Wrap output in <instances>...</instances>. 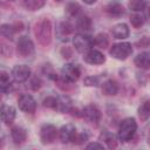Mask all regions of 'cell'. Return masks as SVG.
I'll use <instances>...</instances> for the list:
<instances>
[{"mask_svg":"<svg viewBox=\"0 0 150 150\" xmlns=\"http://www.w3.org/2000/svg\"><path fill=\"white\" fill-rule=\"evenodd\" d=\"M35 36L42 46H48L52 41V23L49 20L43 19L35 26Z\"/></svg>","mask_w":150,"mask_h":150,"instance_id":"obj_1","label":"cell"},{"mask_svg":"<svg viewBox=\"0 0 150 150\" xmlns=\"http://www.w3.org/2000/svg\"><path fill=\"white\" fill-rule=\"evenodd\" d=\"M136 130H137V123L135 118L132 117L124 118L118 127V138L122 142H128L135 136Z\"/></svg>","mask_w":150,"mask_h":150,"instance_id":"obj_2","label":"cell"},{"mask_svg":"<svg viewBox=\"0 0 150 150\" xmlns=\"http://www.w3.org/2000/svg\"><path fill=\"white\" fill-rule=\"evenodd\" d=\"M80 75H81V70L74 63H66L61 69L62 80L63 82H67V83H74L75 81L79 80Z\"/></svg>","mask_w":150,"mask_h":150,"instance_id":"obj_3","label":"cell"},{"mask_svg":"<svg viewBox=\"0 0 150 150\" xmlns=\"http://www.w3.org/2000/svg\"><path fill=\"white\" fill-rule=\"evenodd\" d=\"M132 53V47L129 42L115 43L110 48V55L117 60H125Z\"/></svg>","mask_w":150,"mask_h":150,"instance_id":"obj_4","label":"cell"},{"mask_svg":"<svg viewBox=\"0 0 150 150\" xmlns=\"http://www.w3.org/2000/svg\"><path fill=\"white\" fill-rule=\"evenodd\" d=\"M73 45L79 52H87L94 46V39L86 34H76L73 38Z\"/></svg>","mask_w":150,"mask_h":150,"instance_id":"obj_5","label":"cell"},{"mask_svg":"<svg viewBox=\"0 0 150 150\" xmlns=\"http://www.w3.org/2000/svg\"><path fill=\"white\" fill-rule=\"evenodd\" d=\"M16 49H18V54L22 57H28L30 55H33L34 53V43L33 41L27 38V36H21L18 40L16 43Z\"/></svg>","mask_w":150,"mask_h":150,"instance_id":"obj_6","label":"cell"},{"mask_svg":"<svg viewBox=\"0 0 150 150\" xmlns=\"http://www.w3.org/2000/svg\"><path fill=\"white\" fill-rule=\"evenodd\" d=\"M57 136V129L56 127L52 124H45L42 125L40 130V139L42 144H50L55 141Z\"/></svg>","mask_w":150,"mask_h":150,"instance_id":"obj_7","label":"cell"},{"mask_svg":"<svg viewBox=\"0 0 150 150\" xmlns=\"http://www.w3.org/2000/svg\"><path fill=\"white\" fill-rule=\"evenodd\" d=\"M12 76H13V79H14L15 82H19V83L25 82L30 76V69L26 64H18V66H15L13 68Z\"/></svg>","mask_w":150,"mask_h":150,"instance_id":"obj_8","label":"cell"},{"mask_svg":"<svg viewBox=\"0 0 150 150\" xmlns=\"http://www.w3.org/2000/svg\"><path fill=\"white\" fill-rule=\"evenodd\" d=\"M19 108L25 111V112H28V114H32L35 111L36 109V102L35 100L33 98V96L28 95V94H23L19 97Z\"/></svg>","mask_w":150,"mask_h":150,"instance_id":"obj_9","label":"cell"},{"mask_svg":"<svg viewBox=\"0 0 150 150\" xmlns=\"http://www.w3.org/2000/svg\"><path fill=\"white\" fill-rule=\"evenodd\" d=\"M82 116L91 123H97L101 120V111L100 109L94 104H88L82 110Z\"/></svg>","mask_w":150,"mask_h":150,"instance_id":"obj_10","label":"cell"},{"mask_svg":"<svg viewBox=\"0 0 150 150\" xmlns=\"http://www.w3.org/2000/svg\"><path fill=\"white\" fill-rule=\"evenodd\" d=\"M83 60H84L87 63H90V64H102V63H104L105 57H104V55H103L101 52L90 48V49L87 50V53L84 54Z\"/></svg>","mask_w":150,"mask_h":150,"instance_id":"obj_11","label":"cell"},{"mask_svg":"<svg viewBox=\"0 0 150 150\" xmlns=\"http://www.w3.org/2000/svg\"><path fill=\"white\" fill-rule=\"evenodd\" d=\"M15 115H16V111H15L14 107L7 105V104H4L0 107V118L4 123L11 124L14 121Z\"/></svg>","mask_w":150,"mask_h":150,"instance_id":"obj_12","label":"cell"},{"mask_svg":"<svg viewBox=\"0 0 150 150\" xmlns=\"http://www.w3.org/2000/svg\"><path fill=\"white\" fill-rule=\"evenodd\" d=\"M75 135H76V128L73 124H66L60 129V139L62 143L73 142Z\"/></svg>","mask_w":150,"mask_h":150,"instance_id":"obj_13","label":"cell"},{"mask_svg":"<svg viewBox=\"0 0 150 150\" xmlns=\"http://www.w3.org/2000/svg\"><path fill=\"white\" fill-rule=\"evenodd\" d=\"M70 109H71V100L68 96L61 95L56 98L55 110H57L60 112H69Z\"/></svg>","mask_w":150,"mask_h":150,"instance_id":"obj_14","label":"cell"},{"mask_svg":"<svg viewBox=\"0 0 150 150\" xmlns=\"http://www.w3.org/2000/svg\"><path fill=\"white\" fill-rule=\"evenodd\" d=\"M11 136H12V139L14 141V143L21 144V143H23L26 141L27 132L21 127H13L12 130H11Z\"/></svg>","mask_w":150,"mask_h":150,"instance_id":"obj_15","label":"cell"},{"mask_svg":"<svg viewBox=\"0 0 150 150\" xmlns=\"http://www.w3.org/2000/svg\"><path fill=\"white\" fill-rule=\"evenodd\" d=\"M111 33L115 39H125L129 35V28L125 23H117L112 27Z\"/></svg>","mask_w":150,"mask_h":150,"instance_id":"obj_16","label":"cell"},{"mask_svg":"<svg viewBox=\"0 0 150 150\" xmlns=\"http://www.w3.org/2000/svg\"><path fill=\"white\" fill-rule=\"evenodd\" d=\"M135 64L138 68L149 69V66H150V55H149V53L148 52H143V53L138 54L135 57Z\"/></svg>","mask_w":150,"mask_h":150,"instance_id":"obj_17","label":"cell"},{"mask_svg":"<svg viewBox=\"0 0 150 150\" xmlns=\"http://www.w3.org/2000/svg\"><path fill=\"white\" fill-rule=\"evenodd\" d=\"M117 91H118V86H117V83H116L115 81H112V80H108V81H105V82L102 84V93H103L104 95H109V96L116 95Z\"/></svg>","mask_w":150,"mask_h":150,"instance_id":"obj_18","label":"cell"},{"mask_svg":"<svg viewBox=\"0 0 150 150\" xmlns=\"http://www.w3.org/2000/svg\"><path fill=\"white\" fill-rule=\"evenodd\" d=\"M74 27L69 22H62L59 27V36L62 41H68V36L73 33Z\"/></svg>","mask_w":150,"mask_h":150,"instance_id":"obj_19","label":"cell"},{"mask_svg":"<svg viewBox=\"0 0 150 150\" xmlns=\"http://www.w3.org/2000/svg\"><path fill=\"white\" fill-rule=\"evenodd\" d=\"M100 139L103 141V142L108 145V148H110V149L116 148V145H117L116 139H115V136H114L110 131H107V130L102 131L101 135H100Z\"/></svg>","mask_w":150,"mask_h":150,"instance_id":"obj_20","label":"cell"},{"mask_svg":"<svg viewBox=\"0 0 150 150\" xmlns=\"http://www.w3.org/2000/svg\"><path fill=\"white\" fill-rule=\"evenodd\" d=\"M76 27L80 30H84V32L89 30L91 28V20H90V18L87 16V15L79 16V19L76 20Z\"/></svg>","mask_w":150,"mask_h":150,"instance_id":"obj_21","label":"cell"},{"mask_svg":"<svg viewBox=\"0 0 150 150\" xmlns=\"http://www.w3.org/2000/svg\"><path fill=\"white\" fill-rule=\"evenodd\" d=\"M107 12L112 16H121L124 14V8L121 4L114 2V4H110L107 6Z\"/></svg>","mask_w":150,"mask_h":150,"instance_id":"obj_22","label":"cell"},{"mask_svg":"<svg viewBox=\"0 0 150 150\" xmlns=\"http://www.w3.org/2000/svg\"><path fill=\"white\" fill-rule=\"evenodd\" d=\"M22 2H23L25 7L27 9H29V11H36V9H40L45 5L46 0H22Z\"/></svg>","mask_w":150,"mask_h":150,"instance_id":"obj_23","label":"cell"},{"mask_svg":"<svg viewBox=\"0 0 150 150\" xmlns=\"http://www.w3.org/2000/svg\"><path fill=\"white\" fill-rule=\"evenodd\" d=\"M138 115L143 122H145L150 116V102L145 101L139 108H138Z\"/></svg>","mask_w":150,"mask_h":150,"instance_id":"obj_24","label":"cell"},{"mask_svg":"<svg viewBox=\"0 0 150 150\" xmlns=\"http://www.w3.org/2000/svg\"><path fill=\"white\" fill-rule=\"evenodd\" d=\"M15 33V29L13 27V25H8V23H4L0 26V34L4 36V38H7V39H13V35Z\"/></svg>","mask_w":150,"mask_h":150,"instance_id":"obj_25","label":"cell"},{"mask_svg":"<svg viewBox=\"0 0 150 150\" xmlns=\"http://www.w3.org/2000/svg\"><path fill=\"white\" fill-rule=\"evenodd\" d=\"M146 7V0H129V8L134 12H142Z\"/></svg>","mask_w":150,"mask_h":150,"instance_id":"obj_26","label":"cell"},{"mask_svg":"<svg viewBox=\"0 0 150 150\" xmlns=\"http://www.w3.org/2000/svg\"><path fill=\"white\" fill-rule=\"evenodd\" d=\"M94 45L101 47V48H105L108 45H109V39L105 34L103 33H100L96 35V38L94 39Z\"/></svg>","mask_w":150,"mask_h":150,"instance_id":"obj_27","label":"cell"},{"mask_svg":"<svg viewBox=\"0 0 150 150\" xmlns=\"http://www.w3.org/2000/svg\"><path fill=\"white\" fill-rule=\"evenodd\" d=\"M130 22H131V25H132L135 28H139V27H142V26L144 25L145 19H144V16L141 15V14H134V15H131V18H130Z\"/></svg>","mask_w":150,"mask_h":150,"instance_id":"obj_28","label":"cell"},{"mask_svg":"<svg viewBox=\"0 0 150 150\" xmlns=\"http://www.w3.org/2000/svg\"><path fill=\"white\" fill-rule=\"evenodd\" d=\"M80 11H81V7L76 2H70L67 5V12L70 16H76L80 13Z\"/></svg>","mask_w":150,"mask_h":150,"instance_id":"obj_29","label":"cell"},{"mask_svg":"<svg viewBox=\"0 0 150 150\" xmlns=\"http://www.w3.org/2000/svg\"><path fill=\"white\" fill-rule=\"evenodd\" d=\"M43 105L47 107V108H52V109H55V105H56V97H53V96H48L43 100Z\"/></svg>","mask_w":150,"mask_h":150,"instance_id":"obj_30","label":"cell"},{"mask_svg":"<svg viewBox=\"0 0 150 150\" xmlns=\"http://www.w3.org/2000/svg\"><path fill=\"white\" fill-rule=\"evenodd\" d=\"M84 84L88 87H96L98 86V79L95 76H88L84 79Z\"/></svg>","mask_w":150,"mask_h":150,"instance_id":"obj_31","label":"cell"},{"mask_svg":"<svg viewBox=\"0 0 150 150\" xmlns=\"http://www.w3.org/2000/svg\"><path fill=\"white\" fill-rule=\"evenodd\" d=\"M88 139V135H86V134H80V135H75L74 136V138H73V142L74 143H76V144H82V143H84Z\"/></svg>","mask_w":150,"mask_h":150,"instance_id":"obj_32","label":"cell"},{"mask_svg":"<svg viewBox=\"0 0 150 150\" xmlns=\"http://www.w3.org/2000/svg\"><path fill=\"white\" fill-rule=\"evenodd\" d=\"M0 54L5 55V56H11L12 55V49L11 47H8L5 43H0Z\"/></svg>","mask_w":150,"mask_h":150,"instance_id":"obj_33","label":"cell"},{"mask_svg":"<svg viewBox=\"0 0 150 150\" xmlns=\"http://www.w3.org/2000/svg\"><path fill=\"white\" fill-rule=\"evenodd\" d=\"M29 87H30L33 90H38V89L41 87V81H40V79H39V77H33L32 81H30Z\"/></svg>","mask_w":150,"mask_h":150,"instance_id":"obj_34","label":"cell"},{"mask_svg":"<svg viewBox=\"0 0 150 150\" xmlns=\"http://www.w3.org/2000/svg\"><path fill=\"white\" fill-rule=\"evenodd\" d=\"M61 54H62V56H63L64 59H68V57L71 56V50H70L68 47H66V48H63V49L61 50Z\"/></svg>","mask_w":150,"mask_h":150,"instance_id":"obj_35","label":"cell"},{"mask_svg":"<svg viewBox=\"0 0 150 150\" xmlns=\"http://www.w3.org/2000/svg\"><path fill=\"white\" fill-rule=\"evenodd\" d=\"M103 144L101 143H90L87 145V149H103Z\"/></svg>","mask_w":150,"mask_h":150,"instance_id":"obj_36","label":"cell"},{"mask_svg":"<svg viewBox=\"0 0 150 150\" xmlns=\"http://www.w3.org/2000/svg\"><path fill=\"white\" fill-rule=\"evenodd\" d=\"M84 4H87V5H93V4H95L96 2V0H82Z\"/></svg>","mask_w":150,"mask_h":150,"instance_id":"obj_37","label":"cell"},{"mask_svg":"<svg viewBox=\"0 0 150 150\" xmlns=\"http://www.w3.org/2000/svg\"><path fill=\"white\" fill-rule=\"evenodd\" d=\"M55 1H59V2H60V1H62V0H55Z\"/></svg>","mask_w":150,"mask_h":150,"instance_id":"obj_38","label":"cell"}]
</instances>
